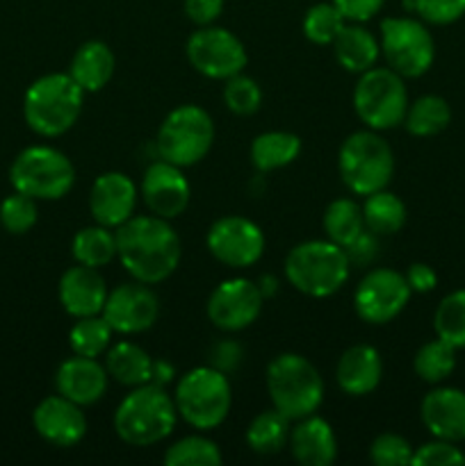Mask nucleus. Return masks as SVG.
<instances>
[{
	"mask_svg": "<svg viewBox=\"0 0 465 466\" xmlns=\"http://www.w3.org/2000/svg\"><path fill=\"white\" fill-rule=\"evenodd\" d=\"M117 235V258L132 280L146 285H160L181 264V239L167 218L155 214L130 217L126 223L114 228Z\"/></svg>",
	"mask_w": 465,
	"mask_h": 466,
	"instance_id": "nucleus-1",
	"label": "nucleus"
},
{
	"mask_svg": "<svg viewBox=\"0 0 465 466\" xmlns=\"http://www.w3.org/2000/svg\"><path fill=\"white\" fill-rule=\"evenodd\" d=\"M176 421L178 410L173 396L155 382L132 387L114 412V431L119 440L140 449L167 440Z\"/></svg>",
	"mask_w": 465,
	"mask_h": 466,
	"instance_id": "nucleus-2",
	"label": "nucleus"
},
{
	"mask_svg": "<svg viewBox=\"0 0 465 466\" xmlns=\"http://www.w3.org/2000/svg\"><path fill=\"white\" fill-rule=\"evenodd\" d=\"M85 91L68 73H48L27 86L23 116L39 137H59L76 126L82 112Z\"/></svg>",
	"mask_w": 465,
	"mask_h": 466,
	"instance_id": "nucleus-3",
	"label": "nucleus"
},
{
	"mask_svg": "<svg viewBox=\"0 0 465 466\" xmlns=\"http://www.w3.org/2000/svg\"><path fill=\"white\" fill-rule=\"evenodd\" d=\"M351 262L342 246L328 239L296 244L285 258L287 282L310 299H328L349 280Z\"/></svg>",
	"mask_w": 465,
	"mask_h": 466,
	"instance_id": "nucleus-4",
	"label": "nucleus"
},
{
	"mask_svg": "<svg viewBox=\"0 0 465 466\" xmlns=\"http://www.w3.org/2000/svg\"><path fill=\"white\" fill-rule=\"evenodd\" d=\"M272 405L290 421L310 417L324 400V380L315 364L299 353H281L267 367Z\"/></svg>",
	"mask_w": 465,
	"mask_h": 466,
	"instance_id": "nucleus-5",
	"label": "nucleus"
},
{
	"mask_svg": "<svg viewBox=\"0 0 465 466\" xmlns=\"http://www.w3.org/2000/svg\"><path fill=\"white\" fill-rule=\"evenodd\" d=\"M337 168L346 189L365 198L390 185L395 176V155L377 130H358L340 146Z\"/></svg>",
	"mask_w": 465,
	"mask_h": 466,
	"instance_id": "nucleus-6",
	"label": "nucleus"
},
{
	"mask_svg": "<svg viewBox=\"0 0 465 466\" xmlns=\"http://www.w3.org/2000/svg\"><path fill=\"white\" fill-rule=\"evenodd\" d=\"M178 417L196 431H212L226 421L232 405L228 376L217 367H196L178 380L173 391Z\"/></svg>",
	"mask_w": 465,
	"mask_h": 466,
	"instance_id": "nucleus-7",
	"label": "nucleus"
},
{
	"mask_svg": "<svg viewBox=\"0 0 465 466\" xmlns=\"http://www.w3.org/2000/svg\"><path fill=\"white\" fill-rule=\"evenodd\" d=\"M14 191L35 200H59L76 185V168L62 150L53 146H27L9 167Z\"/></svg>",
	"mask_w": 465,
	"mask_h": 466,
	"instance_id": "nucleus-8",
	"label": "nucleus"
},
{
	"mask_svg": "<svg viewBox=\"0 0 465 466\" xmlns=\"http://www.w3.org/2000/svg\"><path fill=\"white\" fill-rule=\"evenodd\" d=\"M214 144V121L199 105L171 109L158 132V155L164 162L187 168L199 164Z\"/></svg>",
	"mask_w": 465,
	"mask_h": 466,
	"instance_id": "nucleus-9",
	"label": "nucleus"
},
{
	"mask_svg": "<svg viewBox=\"0 0 465 466\" xmlns=\"http://www.w3.org/2000/svg\"><path fill=\"white\" fill-rule=\"evenodd\" d=\"M354 109L369 130H392L401 126L408 109L404 77L390 66H374L360 73L354 89Z\"/></svg>",
	"mask_w": 465,
	"mask_h": 466,
	"instance_id": "nucleus-10",
	"label": "nucleus"
},
{
	"mask_svg": "<svg viewBox=\"0 0 465 466\" xmlns=\"http://www.w3.org/2000/svg\"><path fill=\"white\" fill-rule=\"evenodd\" d=\"M381 55L401 77H419L433 66L436 41L422 21L388 16L381 21Z\"/></svg>",
	"mask_w": 465,
	"mask_h": 466,
	"instance_id": "nucleus-11",
	"label": "nucleus"
},
{
	"mask_svg": "<svg viewBox=\"0 0 465 466\" xmlns=\"http://www.w3.org/2000/svg\"><path fill=\"white\" fill-rule=\"evenodd\" d=\"M185 53L191 68L212 80H228L244 71L249 62L244 44L231 30L219 25H201L191 32Z\"/></svg>",
	"mask_w": 465,
	"mask_h": 466,
	"instance_id": "nucleus-12",
	"label": "nucleus"
},
{
	"mask_svg": "<svg viewBox=\"0 0 465 466\" xmlns=\"http://www.w3.org/2000/svg\"><path fill=\"white\" fill-rule=\"evenodd\" d=\"M410 294L413 291H410L404 273L392 271V268H372L369 273H365L354 291L356 314L365 323L383 326L404 312Z\"/></svg>",
	"mask_w": 465,
	"mask_h": 466,
	"instance_id": "nucleus-13",
	"label": "nucleus"
},
{
	"mask_svg": "<svg viewBox=\"0 0 465 466\" xmlns=\"http://www.w3.org/2000/svg\"><path fill=\"white\" fill-rule=\"evenodd\" d=\"M210 255L223 267H253L264 253V235L258 223L244 217H222L210 226L205 237Z\"/></svg>",
	"mask_w": 465,
	"mask_h": 466,
	"instance_id": "nucleus-14",
	"label": "nucleus"
},
{
	"mask_svg": "<svg viewBox=\"0 0 465 466\" xmlns=\"http://www.w3.org/2000/svg\"><path fill=\"white\" fill-rule=\"evenodd\" d=\"M100 314L119 335H140L158 321L160 300L146 282H121L108 291Z\"/></svg>",
	"mask_w": 465,
	"mask_h": 466,
	"instance_id": "nucleus-15",
	"label": "nucleus"
},
{
	"mask_svg": "<svg viewBox=\"0 0 465 466\" xmlns=\"http://www.w3.org/2000/svg\"><path fill=\"white\" fill-rule=\"evenodd\" d=\"M263 291L246 278H228L214 287L205 312L214 328L223 332H240L255 323L263 312Z\"/></svg>",
	"mask_w": 465,
	"mask_h": 466,
	"instance_id": "nucleus-16",
	"label": "nucleus"
},
{
	"mask_svg": "<svg viewBox=\"0 0 465 466\" xmlns=\"http://www.w3.org/2000/svg\"><path fill=\"white\" fill-rule=\"evenodd\" d=\"M190 196L191 189L185 173L171 162L160 159V162L150 164L141 177V198L150 214L160 218L169 221V218L181 217L190 205Z\"/></svg>",
	"mask_w": 465,
	"mask_h": 466,
	"instance_id": "nucleus-17",
	"label": "nucleus"
},
{
	"mask_svg": "<svg viewBox=\"0 0 465 466\" xmlns=\"http://www.w3.org/2000/svg\"><path fill=\"white\" fill-rule=\"evenodd\" d=\"M32 426L36 435L57 449H71L80 444L87 435V417L82 405L73 403L67 396H46L32 412Z\"/></svg>",
	"mask_w": 465,
	"mask_h": 466,
	"instance_id": "nucleus-18",
	"label": "nucleus"
},
{
	"mask_svg": "<svg viewBox=\"0 0 465 466\" xmlns=\"http://www.w3.org/2000/svg\"><path fill=\"white\" fill-rule=\"evenodd\" d=\"M137 198H140V191L130 177L119 171H108L96 177L91 185L89 212L96 223L114 230L135 217Z\"/></svg>",
	"mask_w": 465,
	"mask_h": 466,
	"instance_id": "nucleus-19",
	"label": "nucleus"
},
{
	"mask_svg": "<svg viewBox=\"0 0 465 466\" xmlns=\"http://www.w3.org/2000/svg\"><path fill=\"white\" fill-rule=\"evenodd\" d=\"M108 369L98 362V358H73L64 360L55 373V390L78 405H94L108 391Z\"/></svg>",
	"mask_w": 465,
	"mask_h": 466,
	"instance_id": "nucleus-20",
	"label": "nucleus"
},
{
	"mask_svg": "<svg viewBox=\"0 0 465 466\" xmlns=\"http://www.w3.org/2000/svg\"><path fill=\"white\" fill-rule=\"evenodd\" d=\"M108 291L109 289L98 268L85 267V264L67 268L59 278V303H62L64 312L76 319L94 317V314L103 312Z\"/></svg>",
	"mask_w": 465,
	"mask_h": 466,
	"instance_id": "nucleus-21",
	"label": "nucleus"
},
{
	"mask_svg": "<svg viewBox=\"0 0 465 466\" xmlns=\"http://www.w3.org/2000/svg\"><path fill=\"white\" fill-rule=\"evenodd\" d=\"M419 417L436 440L465 441V391L456 387L431 390L424 396Z\"/></svg>",
	"mask_w": 465,
	"mask_h": 466,
	"instance_id": "nucleus-22",
	"label": "nucleus"
},
{
	"mask_svg": "<svg viewBox=\"0 0 465 466\" xmlns=\"http://www.w3.org/2000/svg\"><path fill=\"white\" fill-rule=\"evenodd\" d=\"M287 446L296 462L304 466H328L337 458V440L331 423L315 414L296 421Z\"/></svg>",
	"mask_w": 465,
	"mask_h": 466,
	"instance_id": "nucleus-23",
	"label": "nucleus"
},
{
	"mask_svg": "<svg viewBox=\"0 0 465 466\" xmlns=\"http://www.w3.org/2000/svg\"><path fill=\"white\" fill-rule=\"evenodd\" d=\"M383 376V360L374 346L356 344L342 353L337 362V385L349 396H367L378 387Z\"/></svg>",
	"mask_w": 465,
	"mask_h": 466,
	"instance_id": "nucleus-24",
	"label": "nucleus"
},
{
	"mask_svg": "<svg viewBox=\"0 0 465 466\" xmlns=\"http://www.w3.org/2000/svg\"><path fill=\"white\" fill-rule=\"evenodd\" d=\"M68 76L78 82L85 94H96L103 89L114 76V55L105 41H85L76 50L68 66Z\"/></svg>",
	"mask_w": 465,
	"mask_h": 466,
	"instance_id": "nucleus-25",
	"label": "nucleus"
},
{
	"mask_svg": "<svg viewBox=\"0 0 465 466\" xmlns=\"http://www.w3.org/2000/svg\"><path fill=\"white\" fill-rule=\"evenodd\" d=\"M333 53H336L337 64L349 73H365L377 66L378 55H381V44L377 36L363 27L360 23H351L340 30V35L333 41Z\"/></svg>",
	"mask_w": 465,
	"mask_h": 466,
	"instance_id": "nucleus-26",
	"label": "nucleus"
},
{
	"mask_svg": "<svg viewBox=\"0 0 465 466\" xmlns=\"http://www.w3.org/2000/svg\"><path fill=\"white\" fill-rule=\"evenodd\" d=\"M105 369L112 380L123 387H140L150 382L153 358L132 341H119L105 353Z\"/></svg>",
	"mask_w": 465,
	"mask_h": 466,
	"instance_id": "nucleus-27",
	"label": "nucleus"
},
{
	"mask_svg": "<svg viewBox=\"0 0 465 466\" xmlns=\"http://www.w3.org/2000/svg\"><path fill=\"white\" fill-rule=\"evenodd\" d=\"M301 153V139L294 132L269 130L263 132L251 144V162L258 171L269 173L294 162Z\"/></svg>",
	"mask_w": 465,
	"mask_h": 466,
	"instance_id": "nucleus-28",
	"label": "nucleus"
},
{
	"mask_svg": "<svg viewBox=\"0 0 465 466\" xmlns=\"http://www.w3.org/2000/svg\"><path fill=\"white\" fill-rule=\"evenodd\" d=\"M363 218L365 228L377 237L397 235L406 223V205L392 191H374V194L365 196Z\"/></svg>",
	"mask_w": 465,
	"mask_h": 466,
	"instance_id": "nucleus-29",
	"label": "nucleus"
},
{
	"mask_svg": "<svg viewBox=\"0 0 465 466\" xmlns=\"http://www.w3.org/2000/svg\"><path fill=\"white\" fill-rule=\"evenodd\" d=\"M71 253L78 264L100 268L117 258V235L100 223L80 228L71 241Z\"/></svg>",
	"mask_w": 465,
	"mask_h": 466,
	"instance_id": "nucleus-30",
	"label": "nucleus"
},
{
	"mask_svg": "<svg viewBox=\"0 0 465 466\" xmlns=\"http://www.w3.org/2000/svg\"><path fill=\"white\" fill-rule=\"evenodd\" d=\"M451 123V107L442 96L427 94L408 103L404 126L413 137H436Z\"/></svg>",
	"mask_w": 465,
	"mask_h": 466,
	"instance_id": "nucleus-31",
	"label": "nucleus"
},
{
	"mask_svg": "<svg viewBox=\"0 0 465 466\" xmlns=\"http://www.w3.org/2000/svg\"><path fill=\"white\" fill-rule=\"evenodd\" d=\"M290 431V419L283 417L276 408L264 410L246 428V444L258 455H276L285 449Z\"/></svg>",
	"mask_w": 465,
	"mask_h": 466,
	"instance_id": "nucleus-32",
	"label": "nucleus"
},
{
	"mask_svg": "<svg viewBox=\"0 0 465 466\" xmlns=\"http://www.w3.org/2000/svg\"><path fill=\"white\" fill-rule=\"evenodd\" d=\"M324 232L333 244L346 246L365 232L363 208L351 198H337L324 212Z\"/></svg>",
	"mask_w": 465,
	"mask_h": 466,
	"instance_id": "nucleus-33",
	"label": "nucleus"
},
{
	"mask_svg": "<svg viewBox=\"0 0 465 466\" xmlns=\"http://www.w3.org/2000/svg\"><path fill=\"white\" fill-rule=\"evenodd\" d=\"M114 330L109 323L105 321L103 314H94V317H80L73 328L68 330V344H71L73 355H82V358H100L108 353L112 346Z\"/></svg>",
	"mask_w": 465,
	"mask_h": 466,
	"instance_id": "nucleus-34",
	"label": "nucleus"
},
{
	"mask_svg": "<svg viewBox=\"0 0 465 466\" xmlns=\"http://www.w3.org/2000/svg\"><path fill=\"white\" fill-rule=\"evenodd\" d=\"M413 369L424 382H429V385H440V382H445L454 373L456 349L451 344H447V341H442L440 337H436V339L419 346L413 360Z\"/></svg>",
	"mask_w": 465,
	"mask_h": 466,
	"instance_id": "nucleus-35",
	"label": "nucleus"
},
{
	"mask_svg": "<svg viewBox=\"0 0 465 466\" xmlns=\"http://www.w3.org/2000/svg\"><path fill=\"white\" fill-rule=\"evenodd\" d=\"M433 330L436 337L454 346L456 350L465 349V289L451 291L438 303Z\"/></svg>",
	"mask_w": 465,
	"mask_h": 466,
	"instance_id": "nucleus-36",
	"label": "nucleus"
},
{
	"mask_svg": "<svg viewBox=\"0 0 465 466\" xmlns=\"http://www.w3.org/2000/svg\"><path fill=\"white\" fill-rule=\"evenodd\" d=\"M223 462L222 451L212 440L201 435H190L171 444L164 453L167 466H219Z\"/></svg>",
	"mask_w": 465,
	"mask_h": 466,
	"instance_id": "nucleus-37",
	"label": "nucleus"
},
{
	"mask_svg": "<svg viewBox=\"0 0 465 466\" xmlns=\"http://www.w3.org/2000/svg\"><path fill=\"white\" fill-rule=\"evenodd\" d=\"M346 25V18L333 3H317L305 12L304 16V35L305 39L317 46H331L342 27Z\"/></svg>",
	"mask_w": 465,
	"mask_h": 466,
	"instance_id": "nucleus-38",
	"label": "nucleus"
},
{
	"mask_svg": "<svg viewBox=\"0 0 465 466\" xmlns=\"http://www.w3.org/2000/svg\"><path fill=\"white\" fill-rule=\"evenodd\" d=\"M36 218H39L36 200L21 191H14L0 203V223L9 235H26L35 228Z\"/></svg>",
	"mask_w": 465,
	"mask_h": 466,
	"instance_id": "nucleus-39",
	"label": "nucleus"
},
{
	"mask_svg": "<svg viewBox=\"0 0 465 466\" xmlns=\"http://www.w3.org/2000/svg\"><path fill=\"white\" fill-rule=\"evenodd\" d=\"M223 103L237 116H251L263 105V91L253 77H246L242 73L228 77L223 86Z\"/></svg>",
	"mask_w": 465,
	"mask_h": 466,
	"instance_id": "nucleus-40",
	"label": "nucleus"
},
{
	"mask_svg": "<svg viewBox=\"0 0 465 466\" xmlns=\"http://www.w3.org/2000/svg\"><path fill=\"white\" fill-rule=\"evenodd\" d=\"M413 446L397 432H383L369 446V460L377 466H406L413 460Z\"/></svg>",
	"mask_w": 465,
	"mask_h": 466,
	"instance_id": "nucleus-41",
	"label": "nucleus"
},
{
	"mask_svg": "<svg viewBox=\"0 0 465 466\" xmlns=\"http://www.w3.org/2000/svg\"><path fill=\"white\" fill-rule=\"evenodd\" d=\"M413 466H459L465 464V453L459 449V444L447 440L427 441L419 449L413 451Z\"/></svg>",
	"mask_w": 465,
	"mask_h": 466,
	"instance_id": "nucleus-42",
	"label": "nucleus"
},
{
	"mask_svg": "<svg viewBox=\"0 0 465 466\" xmlns=\"http://www.w3.org/2000/svg\"><path fill=\"white\" fill-rule=\"evenodd\" d=\"M415 12L424 23L450 25L465 16V0H415Z\"/></svg>",
	"mask_w": 465,
	"mask_h": 466,
	"instance_id": "nucleus-43",
	"label": "nucleus"
},
{
	"mask_svg": "<svg viewBox=\"0 0 465 466\" xmlns=\"http://www.w3.org/2000/svg\"><path fill=\"white\" fill-rule=\"evenodd\" d=\"M342 16L351 23H365L381 12L386 0H331Z\"/></svg>",
	"mask_w": 465,
	"mask_h": 466,
	"instance_id": "nucleus-44",
	"label": "nucleus"
},
{
	"mask_svg": "<svg viewBox=\"0 0 465 466\" xmlns=\"http://www.w3.org/2000/svg\"><path fill=\"white\" fill-rule=\"evenodd\" d=\"M223 12V0H185V14L194 25H212Z\"/></svg>",
	"mask_w": 465,
	"mask_h": 466,
	"instance_id": "nucleus-45",
	"label": "nucleus"
},
{
	"mask_svg": "<svg viewBox=\"0 0 465 466\" xmlns=\"http://www.w3.org/2000/svg\"><path fill=\"white\" fill-rule=\"evenodd\" d=\"M404 276H406V282H408L410 291H415V294H429V291L436 289L438 285L436 271L424 262L410 264L408 271H406Z\"/></svg>",
	"mask_w": 465,
	"mask_h": 466,
	"instance_id": "nucleus-46",
	"label": "nucleus"
},
{
	"mask_svg": "<svg viewBox=\"0 0 465 466\" xmlns=\"http://www.w3.org/2000/svg\"><path fill=\"white\" fill-rule=\"evenodd\" d=\"M374 232H369L367 228H365L363 235L358 237L356 241H351L349 246H346V258H349L351 264H367L372 262L374 255H377V239H374Z\"/></svg>",
	"mask_w": 465,
	"mask_h": 466,
	"instance_id": "nucleus-47",
	"label": "nucleus"
},
{
	"mask_svg": "<svg viewBox=\"0 0 465 466\" xmlns=\"http://www.w3.org/2000/svg\"><path fill=\"white\" fill-rule=\"evenodd\" d=\"M173 380V367L169 362H164V360H160V362H155L153 360V373H150V382H155V385L164 387L167 382Z\"/></svg>",
	"mask_w": 465,
	"mask_h": 466,
	"instance_id": "nucleus-48",
	"label": "nucleus"
}]
</instances>
